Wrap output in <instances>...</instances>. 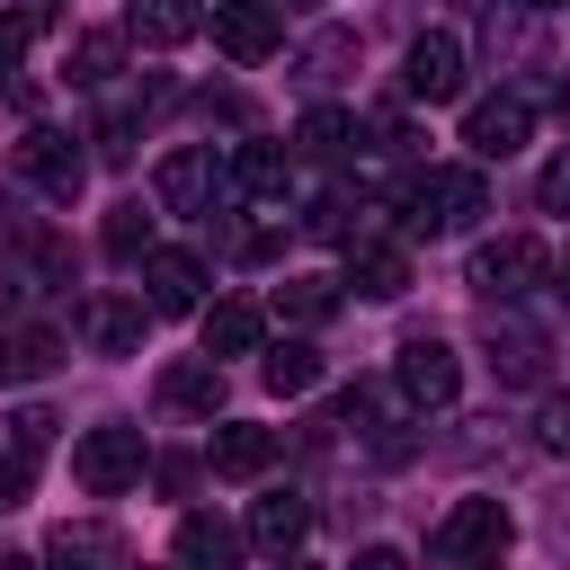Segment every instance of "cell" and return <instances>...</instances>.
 Segmentation results:
<instances>
[{
  "instance_id": "6da1fadb",
  "label": "cell",
  "mask_w": 570,
  "mask_h": 570,
  "mask_svg": "<svg viewBox=\"0 0 570 570\" xmlns=\"http://www.w3.org/2000/svg\"><path fill=\"white\" fill-rule=\"evenodd\" d=\"M481 214H490L481 169H428V178L410 187V205H401V223H410V232H472Z\"/></svg>"
},
{
  "instance_id": "7a4b0ae2",
  "label": "cell",
  "mask_w": 570,
  "mask_h": 570,
  "mask_svg": "<svg viewBox=\"0 0 570 570\" xmlns=\"http://www.w3.org/2000/svg\"><path fill=\"white\" fill-rule=\"evenodd\" d=\"M508 552V508L499 499H454L436 525H428V561L463 570V561H499Z\"/></svg>"
},
{
  "instance_id": "3957f363",
  "label": "cell",
  "mask_w": 570,
  "mask_h": 570,
  "mask_svg": "<svg viewBox=\"0 0 570 570\" xmlns=\"http://www.w3.org/2000/svg\"><path fill=\"white\" fill-rule=\"evenodd\" d=\"M71 481H80L89 499L134 490V481H142V428H89V436L71 445Z\"/></svg>"
},
{
  "instance_id": "277c9868",
  "label": "cell",
  "mask_w": 570,
  "mask_h": 570,
  "mask_svg": "<svg viewBox=\"0 0 570 570\" xmlns=\"http://www.w3.org/2000/svg\"><path fill=\"white\" fill-rule=\"evenodd\" d=\"M18 169H27V187H45L53 205H71V196L89 187V151H80V134H62V125L18 134Z\"/></svg>"
},
{
  "instance_id": "5b68a950",
  "label": "cell",
  "mask_w": 570,
  "mask_h": 570,
  "mask_svg": "<svg viewBox=\"0 0 570 570\" xmlns=\"http://www.w3.org/2000/svg\"><path fill=\"white\" fill-rule=\"evenodd\" d=\"M151 196H160V214H214V196H223V160H214V142H178V151L160 160Z\"/></svg>"
},
{
  "instance_id": "8992f818",
  "label": "cell",
  "mask_w": 570,
  "mask_h": 570,
  "mask_svg": "<svg viewBox=\"0 0 570 570\" xmlns=\"http://www.w3.org/2000/svg\"><path fill=\"white\" fill-rule=\"evenodd\" d=\"M401 98H419V107H445V98H463V45H454L445 27H428V36L401 53Z\"/></svg>"
},
{
  "instance_id": "52a82bcc",
  "label": "cell",
  "mask_w": 570,
  "mask_h": 570,
  "mask_svg": "<svg viewBox=\"0 0 570 570\" xmlns=\"http://www.w3.org/2000/svg\"><path fill=\"white\" fill-rule=\"evenodd\" d=\"M534 276H543V249H534L525 232H499V240H481V249H472V294H490V303L534 294Z\"/></svg>"
},
{
  "instance_id": "ba28073f",
  "label": "cell",
  "mask_w": 570,
  "mask_h": 570,
  "mask_svg": "<svg viewBox=\"0 0 570 570\" xmlns=\"http://www.w3.org/2000/svg\"><path fill=\"white\" fill-rule=\"evenodd\" d=\"M392 374H401V401H410V410H445V401L463 392V356H454L445 338H401V365H392Z\"/></svg>"
},
{
  "instance_id": "9c48e42d",
  "label": "cell",
  "mask_w": 570,
  "mask_h": 570,
  "mask_svg": "<svg viewBox=\"0 0 570 570\" xmlns=\"http://www.w3.org/2000/svg\"><path fill=\"white\" fill-rule=\"evenodd\" d=\"M214 45H223L232 62H267V53L285 45L276 0H214Z\"/></svg>"
},
{
  "instance_id": "30bf717a",
  "label": "cell",
  "mask_w": 570,
  "mask_h": 570,
  "mask_svg": "<svg viewBox=\"0 0 570 570\" xmlns=\"http://www.w3.org/2000/svg\"><path fill=\"white\" fill-rule=\"evenodd\" d=\"M525 134H534V107H525V98H481V107L463 116V142H472V160H508Z\"/></svg>"
},
{
  "instance_id": "8fae6325",
  "label": "cell",
  "mask_w": 570,
  "mask_h": 570,
  "mask_svg": "<svg viewBox=\"0 0 570 570\" xmlns=\"http://www.w3.org/2000/svg\"><path fill=\"white\" fill-rule=\"evenodd\" d=\"M142 285H151V312H205V258L196 249H151Z\"/></svg>"
},
{
  "instance_id": "7c38bea8",
  "label": "cell",
  "mask_w": 570,
  "mask_h": 570,
  "mask_svg": "<svg viewBox=\"0 0 570 570\" xmlns=\"http://www.w3.org/2000/svg\"><path fill=\"white\" fill-rule=\"evenodd\" d=\"M205 463H214L223 481H258V472L276 463V428H249V419H223V428H214V445H205Z\"/></svg>"
},
{
  "instance_id": "4fadbf2b",
  "label": "cell",
  "mask_w": 570,
  "mask_h": 570,
  "mask_svg": "<svg viewBox=\"0 0 570 570\" xmlns=\"http://www.w3.org/2000/svg\"><path fill=\"white\" fill-rule=\"evenodd\" d=\"M285 178H294V160H285L276 142H240V151L223 160V187H232V196H249V205H276V196H285Z\"/></svg>"
},
{
  "instance_id": "5bb4252c",
  "label": "cell",
  "mask_w": 570,
  "mask_h": 570,
  "mask_svg": "<svg viewBox=\"0 0 570 570\" xmlns=\"http://www.w3.org/2000/svg\"><path fill=\"white\" fill-rule=\"evenodd\" d=\"M160 410L214 419V410H223V365H214V356H178V365H160Z\"/></svg>"
},
{
  "instance_id": "9a60e30c",
  "label": "cell",
  "mask_w": 570,
  "mask_h": 570,
  "mask_svg": "<svg viewBox=\"0 0 570 570\" xmlns=\"http://www.w3.org/2000/svg\"><path fill=\"white\" fill-rule=\"evenodd\" d=\"M196 27H205V9H196V0H125V36H134V45H151V53L187 45Z\"/></svg>"
},
{
  "instance_id": "2e32d148",
  "label": "cell",
  "mask_w": 570,
  "mask_h": 570,
  "mask_svg": "<svg viewBox=\"0 0 570 570\" xmlns=\"http://www.w3.org/2000/svg\"><path fill=\"white\" fill-rule=\"evenodd\" d=\"M347 285H356L365 303L410 294V249H392V240H356V249H347Z\"/></svg>"
},
{
  "instance_id": "e0dca14e",
  "label": "cell",
  "mask_w": 570,
  "mask_h": 570,
  "mask_svg": "<svg viewBox=\"0 0 570 570\" xmlns=\"http://www.w3.org/2000/svg\"><path fill=\"white\" fill-rule=\"evenodd\" d=\"M80 330H89L98 356H134V347H142V303H125V294H89V303H80Z\"/></svg>"
},
{
  "instance_id": "ac0fdd59",
  "label": "cell",
  "mask_w": 570,
  "mask_h": 570,
  "mask_svg": "<svg viewBox=\"0 0 570 570\" xmlns=\"http://www.w3.org/2000/svg\"><path fill=\"white\" fill-rule=\"evenodd\" d=\"M53 365H62V330H36L27 321V330L0 338V383H45Z\"/></svg>"
},
{
  "instance_id": "d6986e66",
  "label": "cell",
  "mask_w": 570,
  "mask_h": 570,
  "mask_svg": "<svg viewBox=\"0 0 570 570\" xmlns=\"http://www.w3.org/2000/svg\"><path fill=\"white\" fill-rule=\"evenodd\" d=\"M178 570H240V534L223 517H178Z\"/></svg>"
},
{
  "instance_id": "ffe728a7",
  "label": "cell",
  "mask_w": 570,
  "mask_h": 570,
  "mask_svg": "<svg viewBox=\"0 0 570 570\" xmlns=\"http://www.w3.org/2000/svg\"><path fill=\"white\" fill-rule=\"evenodd\" d=\"M303 525H312V508H303L294 490H267V499L249 508V543H258V552H294Z\"/></svg>"
},
{
  "instance_id": "44dd1931",
  "label": "cell",
  "mask_w": 570,
  "mask_h": 570,
  "mask_svg": "<svg viewBox=\"0 0 570 570\" xmlns=\"http://www.w3.org/2000/svg\"><path fill=\"white\" fill-rule=\"evenodd\" d=\"M258 338H267L258 303H214V312H205V356H214V365H223V356H249Z\"/></svg>"
},
{
  "instance_id": "7402d4cb",
  "label": "cell",
  "mask_w": 570,
  "mask_h": 570,
  "mask_svg": "<svg viewBox=\"0 0 570 570\" xmlns=\"http://www.w3.org/2000/svg\"><path fill=\"white\" fill-rule=\"evenodd\" d=\"M258 383H267L276 401H294V392H312V383H321V347H303V338H285V347H267V356H258Z\"/></svg>"
},
{
  "instance_id": "603a6c76",
  "label": "cell",
  "mask_w": 570,
  "mask_h": 570,
  "mask_svg": "<svg viewBox=\"0 0 570 570\" xmlns=\"http://www.w3.org/2000/svg\"><path fill=\"white\" fill-rule=\"evenodd\" d=\"M347 142H356V116H347V107H312V116L294 125V151H303V160H338Z\"/></svg>"
},
{
  "instance_id": "cb8c5ba5",
  "label": "cell",
  "mask_w": 570,
  "mask_h": 570,
  "mask_svg": "<svg viewBox=\"0 0 570 570\" xmlns=\"http://www.w3.org/2000/svg\"><path fill=\"white\" fill-rule=\"evenodd\" d=\"M53 561H62V570H116L125 543H116L107 525H62V534H53Z\"/></svg>"
},
{
  "instance_id": "d4e9b609",
  "label": "cell",
  "mask_w": 570,
  "mask_h": 570,
  "mask_svg": "<svg viewBox=\"0 0 570 570\" xmlns=\"http://www.w3.org/2000/svg\"><path fill=\"white\" fill-rule=\"evenodd\" d=\"M276 312H285V321H330V312H338V285H330V276H285V285H276Z\"/></svg>"
},
{
  "instance_id": "484cf974",
  "label": "cell",
  "mask_w": 570,
  "mask_h": 570,
  "mask_svg": "<svg viewBox=\"0 0 570 570\" xmlns=\"http://www.w3.org/2000/svg\"><path fill=\"white\" fill-rule=\"evenodd\" d=\"M116 62H125V36H80V45H71V80H80V89L116 80Z\"/></svg>"
},
{
  "instance_id": "4316f807",
  "label": "cell",
  "mask_w": 570,
  "mask_h": 570,
  "mask_svg": "<svg viewBox=\"0 0 570 570\" xmlns=\"http://www.w3.org/2000/svg\"><path fill=\"white\" fill-rule=\"evenodd\" d=\"M107 258H125V267L151 258V214H142V205H116V214H107Z\"/></svg>"
},
{
  "instance_id": "83f0119b",
  "label": "cell",
  "mask_w": 570,
  "mask_h": 570,
  "mask_svg": "<svg viewBox=\"0 0 570 570\" xmlns=\"http://www.w3.org/2000/svg\"><path fill=\"white\" fill-rule=\"evenodd\" d=\"M27 490H36V454L9 445V454H0V508H27Z\"/></svg>"
},
{
  "instance_id": "f1b7e54d",
  "label": "cell",
  "mask_w": 570,
  "mask_h": 570,
  "mask_svg": "<svg viewBox=\"0 0 570 570\" xmlns=\"http://www.w3.org/2000/svg\"><path fill=\"white\" fill-rule=\"evenodd\" d=\"M534 365H543V347H534L525 330H508V338H499V374H508V383H525Z\"/></svg>"
},
{
  "instance_id": "f546056e",
  "label": "cell",
  "mask_w": 570,
  "mask_h": 570,
  "mask_svg": "<svg viewBox=\"0 0 570 570\" xmlns=\"http://www.w3.org/2000/svg\"><path fill=\"white\" fill-rule=\"evenodd\" d=\"M9 445H27V454H45V445H53V410H36V401H27V410L9 419Z\"/></svg>"
},
{
  "instance_id": "4dcf8cb0",
  "label": "cell",
  "mask_w": 570,
  "mask_h": 570,
  "mask_svg": "<svg viewBox=\"0 0 570 570\" xmlns=\"http://www.w3.org/2000/svg\"><path fill=\"white\" fill-rule=\"evenodd\" d=\"M534 196H543V214H570V151L543 160V187H534Z\"/></svg>"
},
{
  "instance_id": "1f68e13d",
  "label": "cell",
  "mask_w": 570,
  "mask_h": 570,
  "mask_svg": "<svg viewBox=\"0 0 570 570\" xmlns=\"http://www.w3.org/2000/svg\"><path fill=\"white\" fill-rule=\"evenodd\" d=\"M534 436H543L552 454H570V392H552V401H543V419H534Z\"/></svg>"
},
{
  "instance_id": "d6a6232c",
  "label": "cell",
  "mask_w": 570,
  "mask_h": 570,
  "mask_svg": "<svg viewBox=\"0 0 570 570\" xmlns=\"http://www.w3.org/2000/svg\"><path fill=\"white\" fill-rule=\"evenodd\" d=\"M18 53H27V18H0V89H9V71H18Z\"/></svg>"
},
{
  "instance_id": "836d02e7",
  "label": "cell",
  "mask_w": 570,
  "mask_h": 570,
  "mask_svg": "<svg viewBox=\"0 0 570 570\" xmlns=\"http://www.w3.org/2000/svg\"><path fill=\"white\" fill-rule=\"evenodd\" d=\"M347 570H410V552H392V543H365Z\"/></svg>"
},
{
  "instance_id": "e575fe53",
  "label": "cell",
  "mask_w": 570,
  "mask_h": 570,
  "mask_svg": "<svg viewBox=\"0 0 570 570\" xmlns=\"http://www.w3.org/2000/svg\"><path fill=\"white\" fill-rule=\"evenodd\" d=\"M0 570H36V561H18V552H0Z\"/></svg>"
},
{
  "instance_id": "d590c367",
  "label": "cell",
  "mask_w": 570,
  "mask_h": 570,
  "mask_svg": "<svg viewBox=\"0 0 570 570\" xmlns=\"http://www.w3.org/2000/svg\"><path fill=\"white\" fill-rule=\"evenodd\" d=\"M561 294H570V249H561Z\"/></svg>"
},
{
  "instance_id": "8d00e7d4",
  "label": "cell",
  "mask_w": 570,
  "mask_h": 570,
  "mask_svg": "<svg viewBox=\"0 0 570 570\" xmlns=\"http://www.w3.org/2000/svg\"><path fill=\"white\" fill-rule=\"evenodd\" d=\"M525 9H561V0H525Z\"/></svg>"
},
{
  "instance_id": "74e56055",
  "label": "cell",
  "mask_w": 570,
  "mask_h": 570,
  "mask_svg": "<svg viewBox=\"0 0 570 570\" xmlns=\"http://www.w3.org/2000/svg\"><path fill=\"white\" fill-rule=\"evenodd\" d=\"M285 9H312V0H285Z\"/></svg>"
},
{
  "instance_id": "f35d334b",
  "label": "cell",
  "mask_w": 570,
  "mask_h": 570,
  "mask_svg": "<svg viewBox=\"0 0 570 570\" xmlns=\"http://www.w3.org/2000/svg\"><path fill=\"white\" fill-rule=\"evenodd\" d=\"M285 570H312V561H285Z\"/></svg>"
},
{
  "instance_id": "ab89813d",
  "label": "cell",
  "mask_w": 570,
  "mask_h": 570,
  "mask_svg": "<svg viewBox=\"0 0 570 570\" xmlns=\"http://www.w3.org/2000/svg\"><path fill=\"white\" fill-rule=\"evenodd\" d=\"M481 570H499V561H481Z\"/></svg>"
}]
</instances>
